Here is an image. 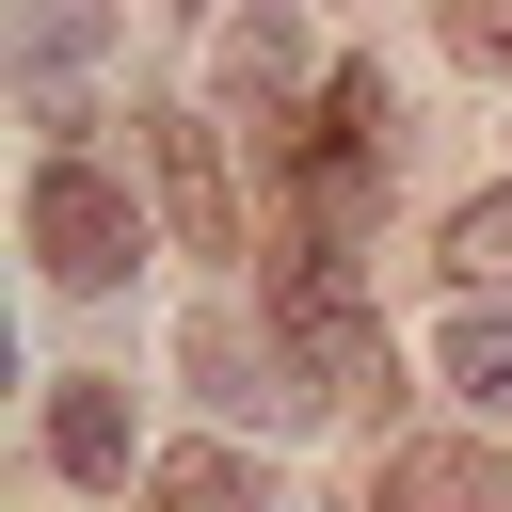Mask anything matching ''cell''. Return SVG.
Returning a JSON list of instances; mask_svg holds the SVG:
<instances>
[{
    "instance_id": "6da1fadb",
    "label": "cell",
    "mask_w": 512,
    "mask_h": 512,
    "mask_svg": "<svg viewBox=\"0 0 512 512\" xmlns=\"http://www.w3.org/2000/svg\"><path fill=\"white\" fill-rule=\"evenodd\" d=\"M256 304L288 320V352L320 368V400H400V352H384V320H368V288H352V256H336V224H288Z\"/></svg>"
},
{
    "instance_id": "7a4b0ae2",
    "label": "cell",
    "mask_w": 512,
    "mask_h": 512,
    "mask_svg": "<svg viewBox=\"0 0 512 512\" xmlns=\"http://www.w3.org/2000/svg\"><path fill=\"white\" fill-rule=\"evenodd\" d=\"M16 224H32V272H48V288H128V272H144V208H128V176L80 160V144L32 160V208H16Z\"/></svg>"
},
{
    "instance_id": "3957f363",
    "label": "cell",
    "mask_w": 512,
    "mask_h": 512,
    "mask_svg": "<svg viewBox=\"0 0 512 512\" xmlns=\"http://www.w3.org/2000/svg\"><path fill=\"white\" fill-rule=\"evenodd\" d=\"M208 112L256 128V144H304V112H320V32H304L288 0L224 16V32H208Z\"/></svg>"
},
{
    "instance_id": "277c9868",
    "label": "cell",
    "mask_w": 512,
    "mask_h": 512,
    "mask_svg": "<svg viewBox=\"0 0 512 512\" xmlns=\"http://www.w3.org/2000/svg\"><path fill=\"white\" fill-rule=\"evenodd\" d=\"M176 368H192V384H208L224 416H272V432H288V416L320 400V368L288 352V320H272V304H256V320H240V304H192V336H176Z\"/></svg>"
},
{
    "instance_id": "5b68a950",
    "label": "cell",
    "mask_w": 512,
    "mask_h": 512,
    "mask_svg": "<svg viewBox=\"0 0 512 512\" xmlns=\"http://www.w3.org/2000/svg\"><path fill=\"white\" fill-rule=\"evenodd\" d=\"M384 128H400L384 64H336V80H320V112H304V144H288V160H304V208H320V224H352V208L384 192Z\"/></svg>"
},
{
    "instance_id": "8992f818",
    "label": "cell",
    "mask_w": 512,
    "mask_h": 512,
    "mask_svg": "<svg viewBox=\"0 0 512 512\" xmlns=\"http://www.w3.org/2000/svg\"><path fill=\"white\" fill-rule=\"evenodd\" d=\"M144 176H160V224L192 256H240V192H224V112H144Z\"/></svg>"
},
{
    "instance_id": "52a82bcc",
    "label": "cell",
    "mask_w": 512,
    "mask_h": 512,
    "mask_svg": "<svg viewBox=\"0 0 512 512\" xmlns=\"http://www.w3.org/2000/svg\"><path fill=\"white\" fill-rule=\"evenodd\" d=\"M96 48H112V0H16V80H32V112H48V128H80Z\"/></svg>"
},
{
    "instance_id": "ba28073f",
    "label": "cell",
    "mask_w": 512,
    "mask_h": 512,
    "mask_svg": "<svg viewBox=\"0 0 512 512\" xmlns=\"http://www.w3.org/2000/svg\"><path fill=\"white\" fill-rule=\"evenodd\" d=\"M48 464L96 480V496L128 480V384H112V368H64V384H48Z\"/></svg>"
},
{
    "instance_id": "9c48e42d",
    "label": "cell",
    "mask_w": 512,
    "mask_h": 512,
    "mask_svg": "<svg viewBox=\"0 0 512 512\" xmlns=\"http://www.w3.org/2000/svg\"><path fill=\"white\" fill-rule=\"evenodd\" d=\"M432 368H448V384H464V400H480V416H512V304H496V288H480V304H464V320H448V336H432Z\"/></svg>"
},
{
    "instance_id": "30bf717a",
    "label": "cell",
    "mask_w": 512,
    "mask_h": 512,
    "mask_svg": "<svg viewBox=\"0 0 512 512\" xmlns=\"http://www.w3.org/2000/svg\"><path fill=\"white\" fill-rule=\"evenodd\" d=\"M256 480H240V448H176L160 480H144V512H240Z\"/></svg>"
},
{
    "instance_id": "8fae6325",
    "label": "cell",
    "mask_w": 512,
    "mask_h": 512,
    "mask_svg": "<svg viewBox=\"0 0 512 512\" xmlns=\"http://www.w3.org/2000/svg\"><path fill=\"white\" fill-rule=\"evenodd\" d=\"M448 272H464V288H512V192L448 208Z\"/></svg>"
},
{
    "instance_id": "7c38bea8",
    "label": "cell",
    "mask_w": 512,
    "mask_h": 512,
    "mask_svg": "<svg viewBox=\"0 0 512 512\" xmlns=\"http://www.w3.org/2000/svg\"><path fill=\"white\" fill-rule=\"evenodd\" d=\"M432 16H448V48H464V64H512V0H432Z\"/></svg>"
}]
</instances>
